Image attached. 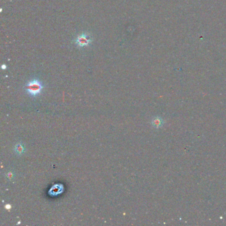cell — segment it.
<instances>
[{
    "label": "cell",
    "mask_w": 226,
    "mask_h": 226,
    "mask_svg": "<svg viewBox=\"0 0 226 226\" xmlns=\"http://www.w3.org/2000/svg\"><path fill=\"white\" fill-rule=\"evenodd\" d=\"M43 86L41 82L38 80H32L29 82L26 86V90L32 96H36L41 94Z\"/></svg>",
    "instance_id": "obj_1"
},
{
    "label": "cell",
    "mask_w": 226,
    "mask_h": 226,
    "mask_svg": "<svg viewBox=\"0 0 226 226\" xmlns=\"http://www.w3.org/2000/svg\"><path fill=\"white\" fill-rule=\"evenodd\" d=\"M92 43V38L89 34L84 32L77 37L75 40V43L80 47L87 46Z\"/></svg>",
    "instance_id": "obj_2"
},
{
    "label": "cell",
    "mask_w": 226,
    "mask_h": 226,
    "mask_svg": "<svg viewBox=\"0 0 226 226\" xmlns=\"http://www.w3.org/2000/svg\"><path fill=\"white\" fill-rule=\"evenodd\" d=\"M64 186L62 184H57V185H53L50 189L48 190V194L52 196H56L63 192Z\"/></svg>",
    "instance_id": "obj_3"
},
{
    "label": "cell",
    "mask_w": 226,
    "mask_h": 226,
    "mask_svg": "<svg viewBox=\"0 0 226 226\" xmlns=\"http://www.w3.org/2000/svg\"><path fill=\"white\" fill-rule=\"evenodd\" d=\"M152 125L154 127L159 128L162 126L163 120L159 117H156L152 120Z\"/></svg>",
    "instance_id": "obj_4"
},
{
    "label": "cell",
    "mask_w": 226,
    "mask_h": 226,
    "mask_svg": "<svg viewBox=\"0 0 226 226\" xmlns=\"http://www.w3.org/2000/svg\"><path fill=\"white\" fill-rule=\"evenodd\" d=\"M15 151L18 155H21L25 151V147L22 143H19L15 147Z\"/></svg>",
    "instance_id": "obj_5"
},
{
    "label": "cell",
    "mask_w": 226,
    "mask_h": 226,
    "mask_svg": "<svg viewBox=\"0 0 226 226\" xmlns=\"http://www.w3.org/2000/svg\"><path fill=\"white\" fill-rule=\"evenodd\" d=\"M7 177H8L9 179L12 178H13V173H12V172H8V173L7 174Z\"/></svg>",
    "instance_id": "obj_6"
},
{
    "label": "cell",
    "mask_w": 226,
    "mask_h": 226,
    "mask_svg": "<svg viewBox=\"0 0 226 226\" xmlns=\"http://www.w3.org/2000/svg\"><path fill=\"white\" fill-rule=\"evenodd\" d=\"M5 208H6V209H11V205L7 204V205H6V206H5Z\"/></svg>",
    "instance_id": "obj_7"
}]
</instances>
